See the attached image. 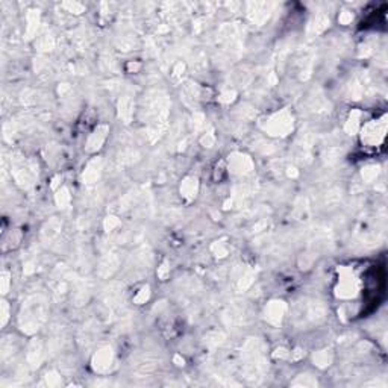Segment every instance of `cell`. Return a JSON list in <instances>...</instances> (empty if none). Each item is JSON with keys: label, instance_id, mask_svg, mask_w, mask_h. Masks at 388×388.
Segmentation results:
<instances>
[{"label": "cell", "instance_id": "8", "mask_svg": "<svg viewBox=\"0 0 388 388\" xmlns=\"http://www.w3.org/2000/svg\"><path fill=\"white\" fill-rule=\"evenodd\" d=\"M181 193L184 197L187 199H193L196 193H197V179L196 178H187L184 182H182V187H181Z\"/></svg>", "mask_w": 388, "mask_h": 388}, {"label": "cell", "instance_id": "1", "mask_svg": "<svg viewBox=\"0 0 388 388\" xmlns=\"http://www.w3.org/2000/svg\"><path fill=\"white\" fill-rule=\"evenodd\" d=\"M385 132H387V117L384 116L382 119L375 120L364 126L361 133L363 143H366L367 146H379L385 138Z\"/></svg>", "mask_w": 388, "mask_h": 388}, {"label": "cell", "instance_id": "5", "mask_svg": "<svg viewBox=\"0 0 388 388\" xmlns=\"http://www.w3.org/2000/svg\"><path fill=\"white\" fill-rule=\"evenodd\" d=\"M285 313V305L284 302H271L267 308H265V317L270 323L278 324L281 322L282 316Z\"/></svg>", "mask_w": 388, "mask_h": 388}, {"label": "cell", "instance_id": "10", "mask_svg": "<svg viewBox=\"0 0 388 388\" xmlns=\"http://www.w3.org/2000/svg\"><path fill=\"white\" fill-rule=\"evenodd\" d=\"M359 117H361V114L358 111H353L350 114V117L347 120V125H346V129L349 133H355L356 130L359 129Z\"/></svg>", "mask_w": 388, "mask_h": 388}, {"label": "cell", "instance_id": "12", "mask_svg": "<svg viewBox=\"0 0 388 388\" xmlns=\"http://www.w3.org/2000/svg\"><path fill=\"white\" fill-rule=\"evenodd\" d=\"M352 18H353V15H352V14H349V12H344V14L340 17V21H341L343 24H347V23H349Z\"/></svg>", "mask_w": 388, "mask_h": 388}, {"label": "cell", "instance_id": "3", "mask_svg": "<svg viewBox=\"0 0 388 388\" xmlns=\"http://www.w3.org/2000/svg\"><path fill=\"white\" fill-rule=\"evenodd\" d=\"M356 293H358V279L349 270H344L340 279L338 296L343 299H349V297H353Z\"/></svg>", "mask_w": 388, "mask_h": 388}, {"label": "cell", "instance_id": "9", "mask_svg": "<svg viewBox=\"0 0 388 388\" xmlns=\"http://www.w3.org/2000/svg\"><path fill=\"white\" fill-rule=\"evenodd\" d=\"M379 176V165H367L363 169V179L364 182H373Z\"/></svg>", "mask_w": 388, "mask_h": 388}, {"label": "cell", "instance_id": "7", "mask_svg": "<svg viewBox=\"0 0 388 388\" xmlns=\"http://www.w3.org/2000/svg\"><path fill=\"white\" fill-rule=\"evenodd\" d=\"M232 162V170L237 173H247L252 169V161L246 155H234L231 158Z\"/></svg>", "mask_w": 388, "mask_h": 388}, {"label": "cell", "instance_id": "6", "mask_svg": "<svg viewBox=\"0 0 388 388\" xmlns=\"http://www.w3.org/2000/svg\"><path fill=\"white\" fill-rule=\"evenodd\" d=\"M106 132H108V128H106V126H100L99 129L94 130V133L90 136V140H88V143H87V149H88L90 152H94V150L100 149L102 144H103V141H105V138H106Z\"/></svg>", "mask_w": 388, "mask_h": 388}, {"label": "cell", "instance_id": "4", "mask_svg": "<svg viewBox=\"0 0 388 388\" xmlns=\"http://www.w3.org/2000/svg\"><path fill=\"white\" fill-rule=\"evenodd\" d=\"M113 364V350L109 347H105L99 350L94 356L93 366L97 372H106Z\"/></svg>", "mask_w": 388, "mask_h": 388}, {"label": "cell", "instance_id": "11", "mask_svg": "<svg viewBox=\"0 0 388 388\" xmlns=\"http://www.w3.org/2000/svg\"><path fill=\"white\" fill-rule=\"evenodd\" d=\"M314 361L320 366V367H326L330 364L332 361V355L327 353V350H323V352H319L317 355H314Z\"/></svg>", "mask_w": 388, "mask_h": 388}, {"label": "cell", "instance_id": "2", "mask_svg": "<svg viewBox=\"0 0 388 388\" xmlns=\"http://www.w3.org/2000/svg\"><path fill=\"white\" fill-rule=\"evenodd\" d=\"M267 129L270 130L273 135H287V132L293 129V117L287 111H284L281 114H276L268 122Z\"/></svg>", "mask_w": 388, "mask_h": 388}]
</instances>
